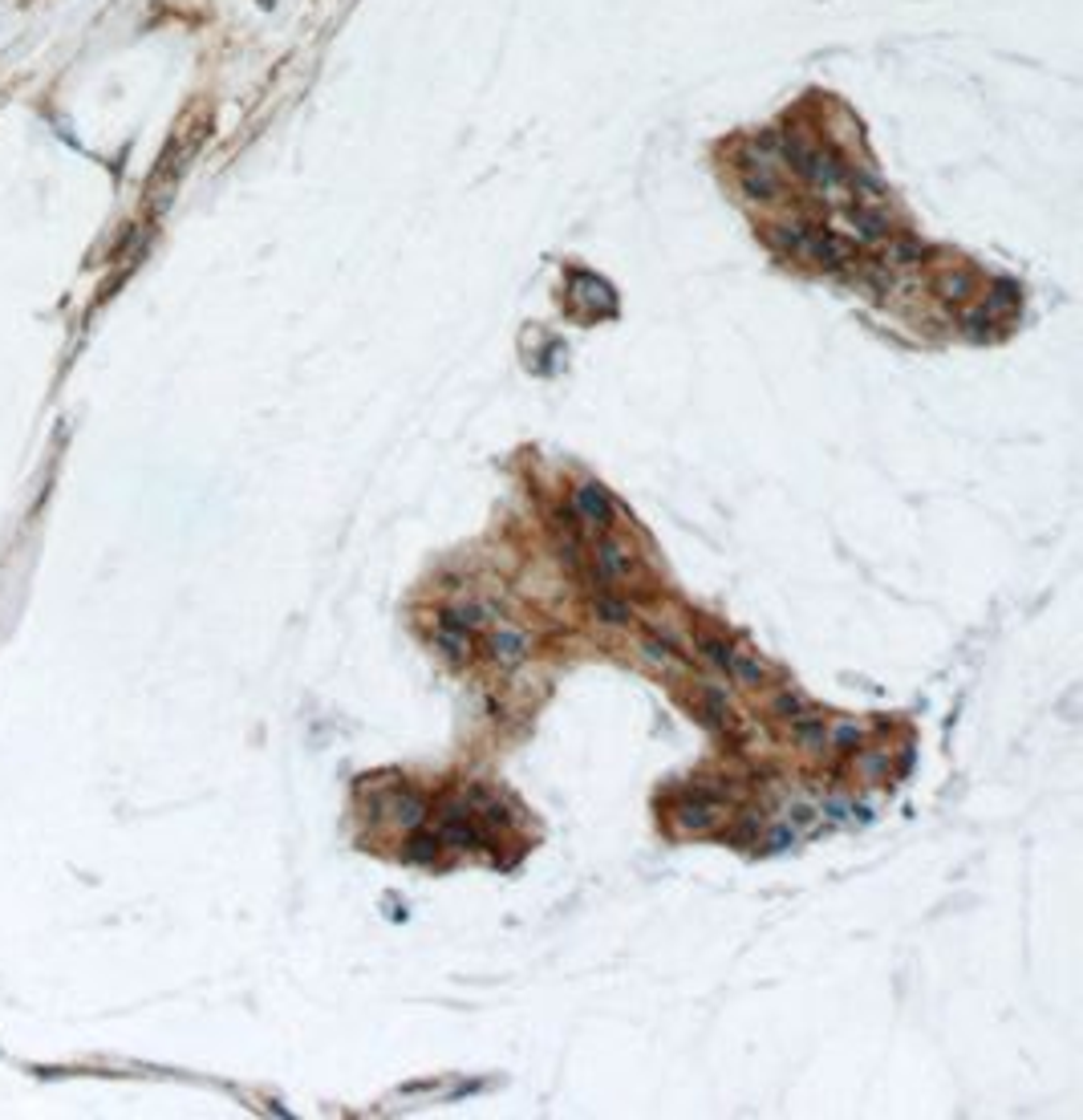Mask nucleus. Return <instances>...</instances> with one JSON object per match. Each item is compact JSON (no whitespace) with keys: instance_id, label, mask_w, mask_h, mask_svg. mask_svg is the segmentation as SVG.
<instances>
[{"instance_id":"1","label":"nucleus","mask_w":1083,"mask_h":1120,"mask_svg":"<svg viewBox=\"0 0 1083 1120\" xmlns=\"http://www.w3.org/2000/svg\"><path fill=\"white\" fill-rule=\"evenodd\" d=\"M576 512L585 515L592 528L605 533L609 524H613V499H609L605 488H597V483H581V488H576Z\"/></svg>"},{"instance_id":"2","label":"nucleus","mask_w":1083,"mask_h":1120,"mask_svg":"<svg viewBox=\"0 0 1083 1120\" xmlns=\"http://www.w3.org/2000/svg\"><path fill=\"white\" fill-rule=\"evenodd\" d=\"M743 187H747L751 200H772L775 191H779V179H775V166L767 155H759V159H747V163H743Z\"/></svg>"},{"instance_id":"3","label":"nucleus","mask_w":1083,"mask_h":1120,"mask_svg":"<svg viewBox=\"0 0 1083 1120\" xmlns=\"http://www.w3.org/2000/svg\"><path fill=\"white\" fill-rule=\"evenodd\" d=\"M492 654H496L499 666H519V661L528 658V642H524V634H515V629H503V634H496L492 638Z\"/></svg>"},{"instance_id":"4","label":"nucleus","mask_w":1083,"mask_h":1120,"mask_svg":"<svg viewBox=\"0 0 1083 1120\" xmlns=\"http://www.w3.org/2000/svg\"><path fill=\"white\" fill-rule=\"evenodd\" d=\"M572 289H581V301L585 305H597V309H613V293H609L605 280H597V276H572Z\"/></svg>"},{"instance_id":"5","label":"nucleus","mask_w":1083,"mask_h":1120,"mask_svg":"<svg viewBox=\"0 0 1083 1120\" xmlns=\"http://www.w3.org/2000/svg\"><path fill=\"white\" fill-rule=\"evenodd\" d=\"M848 216H852V223H857V232H861L864 239H881L884 236V216H881V212H873L868 203H857Z\"/></svg>"},{"instance_id":"6","label":"nucleus","mask_w":1083,"mask_h":1120,"mask_svg":"<svg viewBox=\"0 0 1083 1120\" xmlns=\"http://www.w3.org/2000/svg\"><path fill=\"white\" fill-rule=\"evenodd\" d=\"M711 809H715V804H702V800H694V796H690V804H682V809H678V825L702 832V828L715 825V812H711Z\"/></svg>"},{"instance_id":"7","label":"nucleus","mask_w":1083,"mask_h":1120,"mask_svg":"<svg viewBox=\"0 0 1083 1120\" xmlns=\"http://www.w3.org/2000/svg\"><path fill=\"white\" fill-rule=\"evenodd\" d=\"M394 820H398L403 828H419L426 820V804L419 800V796H410V791H406V796H398V800H394Z\"/></svg>"},{"instance_id":"8","label":"nucleus","mask_w":1083,"mask_h":1120,"mask_svg":"<svg viewBox=\"0 0 1083 1120\" xmlns=\"http://www.w3.org/2000/svg\"><path fill=\"white\" fill-rule=\"evenodd\" d=\"M479 625H483V613L479 609H447L442 613V629H455V634H475Z\"/></svg>"},{"instance_id":"9","label":"nucleus","mask_w":1083,"mask_h":1120,"mask_svg":"<svg viewBox=\"0 0 1083 1120\" xmlns=\"http://www.w3.org/2000/svg\"><path fill=\"white\" fill-rule=\"evenodd\" d=\"M597 565H601V572H605V577H625V572H629V552L605 540V544L597 549Z\"/></svg>"},{"instance_id":"10","label":"nucleus","mask_w":1083,"mask_h":1120,"mask_svg":"<svg viewBox=\"0 0 1083 1120\" xmlns=\"http://www.w3.org/2000/svg\"><path fill=\"white\" fill-rule=\"evenodd\" d=\"M791 734H795L804 747H811V752H816V747H824V723H816L811 715L795 718V723H791Z\"/></svg>"},{"instance_id":"11","label":"nucleus","mask_w":1083,"mask_h":1120,"mask_svg":"<svg viewBox=\"0 0 1083 1120\" xmlns=\"http://www.w3.org/2000/svg\"><path fill=\"white\" fill-rule=\"evenodd\" d=\"M592 613H597L601 622H609V625H625V622H629V609H625L621 601H613V597H597V601H592Z\"/></svg>"},{"instance_id":"12","label":"nucleus","mask_w":1083,"mask_h":1120,"mask_svg":"<svg viewBox=\"0 0 1083 1120\" xmlns=\"http://www.w3.org/2000/svg\"><path fill=\"white\" fill-rule=\"evenodd\" d=\"M731 674H735L738 682H751V686H755V682H763V666H759V661H751V658H738V654H735V661H731Z\"/></svg>"},{"instance_id":"13","label":"nucleus","mask_w":1083,"mask_h":1120,"mask_svg":"<svg viewBox=\"0 0 1083 1120\" xmlns=\"http://www.w3.org/2000/svg\"><path fill=\"white\" fill-rule=\"evenodd\" d=\"M410 857L414 861H435L439 857V837H414L410 841Z\"/></svg>"},{"instance_id":"14","label":"nucleus","mask_w":1083,"mask_h":1120,"mask_svg":"<svg viewBox=\"0 0 1083 1120\" xmlns=\"http://www.w3.org/2000/svg\"><path fill=\"white\" fill-rule=\"evenodd\" d=\"M702 654L715 661V666H722V670H731V661H735V650L727 642H702Z\"/></svg>"},{"instance_id":"15","label":"nucleus","mask_w":1083,"mask_h":1120,"mask_svg":"<svg viewBox=\"0 0 1083 1120\" xmlns=\"http://www.w3.org/2000/svg\"><path fill=\"white\" fill-rule=\"evenodd\" d=\"M775 711H779V718H788V723H795V718H804L808 711H804V702L800 698H775Z\"/></svg>"},{"instance_id":"16","label":"nucleus","mask_w":1083,"mask_h":1120,"mask_svg":"<svg viewBox=\"0 0 1083 1120\" xmlns=\"http://www.w3.org/2000/svg\"><path fill=\"white\" fill-rule=\"evenodd\" d=\"M1014 301H1019V289H1014V285H994V293H991L994 309H1010Z\"/></svg>"},{"instance_id":"17","label":"nucleus","mask_w":1083,"mask_h":1120,"mask_svg":"<svg viewBox=\"0 0 1083 1120\" xmlns=\"http://www.w3.org/2000/svg\"><path fill=\"white\" fill-rule=\"evenodd\" d=\"M941 289H946V296L962 301V296L970 293V276H946V280H941Z\"/></svg>"},{"instance_id":"18","label":"nucleus","mask_w":1083,"mask_h":1120,"mask_svg":"<svg viewBox=\"0 0 1083 1120\" xmlns=\"http://www.w3.org/2000/svg\"><path fill=\"white\" fill-rule=\"evenodd\" d=\"M836 743H840L845 752H852V747L861 743V727H852V723H845V727H836Z\"/></svg>"},{"instance_id":"19","label":"nucleus","mask_w":1083,"mask_h":1120,"mask_svg":"<svg viewBox=\"0 0 1083 1120\" xmlns=\"http://www.w3.org/2000/svg\"><path fill=\"white\" fill-rule=\"evenodd\" d=\"M791 820H795V825H811V820H816V809H808V804H795V809H791Z\"/></svg>"},{"instance_id":"20","label":"nucleus","mask_w":1083,"mask_h":1120,"mask_svg":"<svg viewBox=\"0 0 1083 1120\" xmlns=\"http://www.w3.org/2000/svg\"><path fill=\"white\" fill-rule=\"evenodd\" d=\"M487 820H492V825H508V812L499 809V804H487Z\"/></svg>"},{"instance_id":"21","label":"nucleus","mask_w":1083,"mask_h":1120,"mask_svg":"<svg viewBox=\"0 0 1083 1120\" xmlns=\"http://www.w3.org/2000/svg\"><path fill=\"white\" fill-rule=\"evenodd\" d=\"M645 654H649V658H658V661H670V654H665V645H658V642L645 645Z\"/></svg>"}]
</instances>
